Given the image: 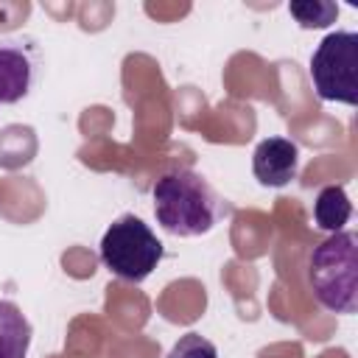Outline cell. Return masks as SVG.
I'll return each mask as SVG.
<instances>
[{
	"instance_id": "obj_1",
	"label": "cell",
	"mask_w": 358,
	"mask_h": 358,
	"mask_svg": "<svg viewBox=\"0 0 358 358\" xmlns=\"http://www.w3.org/2000/svg\"><path fill=\"white\" fill-rule=\"evenodd\" d=\"M154 215L159 227L179 238L210 232L227 213L215 187L190 168H173L154 185Z\"/></svg>"
},
{
	"instance_id": "obj_9",
	"label": "cell",
	"mask_w": 358,
	"mask_h": 358,
	"mask_svg": "<svg viewBox=\"0 0 358 358\" xmlns=\"http://www.w3.org/2000/svg\"><path fill=\"white\" fill-rule=\"evenodd\" d=\"M288 11H291V17L302 28H327L338 17V6L330 3V0H299V3H288Z\"/></svg>"
},
{
	"instance_id": "obj_5",
	"label": "cell",
	"mask_w": 358,
	"mask_h": 358,
	"mask_svg": "<svg viewBox=\"0 0 358 358\" xmlns=\"http://www.w3.org/2000/svg\"><path fill=\"white\" fill-rule=\"evenodd\" d=\"M252 171L266 187H285L299 171V148L288 137H266L252 154Z\"/></svg>"
},
{
	"instance_id": "obj_6",
	"label": "cell",
	"mask_w": 358,
	"mask_h": 358,
	"mask_svg": "<svg viewBox=\"0 0 358 358\" xmlns=\"http://www.w3.org/2000/svg\"><path fill=\"white\" fill-rule=\"evenodd\" d=\"M34 84V59L22 45H0V103H17Z\"/></svg>"
},
{
	"instance_id": "obj_3",
	"label": "cell",
	"mask_w": 358,
	"mask_h": 358,
	"mask_svg": "<svg viewBox=\"0 0 358 358\" xmlns=\"http://www.w3.org/2000/svg\"><path fill=\"white\" fill-rule=\"evenodd\" d=\"M162 260V243L137 215L117 218L101 238V263L120 280L143 282Z\"/></svg>"
},
{
	"instance_id": "obj_7",
	"label": "cell",
	"mask_w": 358,
	"mask_h": 358,
	"mask_svg": "<svg viewBox=\"0 0 358 358\" xmlns=\"http://www.w3.org/2000/svg\"><path fill=\"white\" fill-rule=\"evenodd\" d=\"M31 347V324L22 310L0 299V358H25Z\"/></svg>"
},
{
	"instance_id": "obj_8",
	"label": "cell",
	"mask_w": 358,
	"mask_h": 358,
	"mask_svg": "<svg viewBox=\"0 0 358 358\" xmlns=\"http://www.w3.org/2000/svg\"><path fill=\"white\" fill-rule=\"evenodd\" d=\"M350 215H352V204L341 185H327L319 190V196L313 201V221L319 229L341 232V227L350 221Z\"/></svg>"
},
{
	"instance_id": "obj_10",
	"label": "cell",
	"mask_w": 358,
	"mask_h": 358,
	"mask_svg": "<svg viewBox=\"0 0 358 358\" xmlns=\"http://www.w3.org/2000/svg\"><path fill=\"white\" fill-rule=\"evenodd\" d=\"M165 358H218V350L210 338L199 336V333H185Z\"/></svg>"
},
{
	"instance_id": "obj_2",
	"label": "cell",
	"mask_w": 358,
	"mask_h": 358,
	"mask_svg": "<svg viewBox=\"0 0 358 358\" xmlns=\"http://www.w3.org/2000/svg\"><path fill=\"white\" fill-rule=\"evenodd\" d=\"M308 285L316 302L333 313H355L358 308V238L355 232H333L313 246L308 257Z\"/></svg>"
},
{
	"instance_id": "obj_4",
	"label": "cell",
	"mask_w": 358,
	"mask_h": 358,
	"mask_svg": "<svg viewBox=\"0 0 358 358\" xmlns=\"http://www.w3.org/2000/svg\"><path fill=\"white\" fill-rule=\"evenodd\" d=\"M310 81L322 101L358 103V34L333 31L310 56Z\"/></svg>"
}]
</instances>
